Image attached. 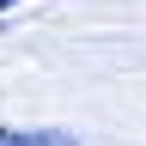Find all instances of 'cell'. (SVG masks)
Here are the masks:
<instances>
[{"label":"cell","mask_w":146,"mask_h":146,"mask_svg":"<svg viewBox=\"0 0 146 146\" xmlns=\"http://www.w3.org/2000/svg\"><path fill=\"white\" fill-rule=\"evenodd\" d=\"M0 146H79L67 128H0Z\"/></svg>","instance_id":"6da1fadb"},{"label":"cell","mask_w":146,"mask_h":146,"mask_svg":"<svg viewBox=\"0 0 146 146\" xmlns=\"http://www.w3.org/2000/svg\"><path fill=\"white\" fill-rule=\"evenodd\" d=\"M0 6H12V0H0Z\"/></svg>","instance_id":"7a4b0ae2"}]
</instances>
